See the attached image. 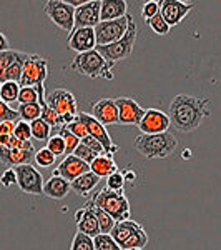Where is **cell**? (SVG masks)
<instances>
[{
    "label": "cell",
    "instance_id": "cell-1",
    "mask_svg": "<svg viewBox=\"0 0 221 250\" xmlns=\"http://www.w3.org/2000/svg\"><path fill=\"white\" fill-rule=\"evenodd\" d=\"M210 99H200L190 94H178L170 104L168 119L170 125L178 132H193L211 115L208 110Z\"/></svg>",
    "mask_w": 221,
    "mask_h": 250
},
{
    "label": "cell",
    "instance_id": "cell-2",
    "mask_svg": "<svg viewBox=\"0 0 221 250\" xmlns=\"http://www.w3.org/2000/svg\"><path fill=\"white\" fill-rule=\"evenodd\" d=\"M176 147H178V140L170 132L156 135L140 134L135 139V148L147 159H166L176 150Z\"/></svg>",
    "mask_w": 221,
    "mask_h": 250
},
{
    "label": "cell",
    "instance_id": "cell-3",
    "mask_svg": "<svg viewBox=\"0 0 221 250\" xmlns=\"http://www.w3.org/2000/svg\"><path fill=\"white\" fill-rule=\"evenodd\" d=\"M90 202L95 207L107 212L115 222H123L130 219V202H128L123 190L113 192V190H108L105 187L100 192H96Z\"/></svg>",
    "mask_w": 221,
    "mask_h": 250
},
{
    "label": "cell",
    "instance_id": "cell-4",
    "mask_svg": "<svg viewBox=\"0 0 221 250\" xmlns=\"http://www.w3.org/2000/svg\"><path fill=\"white\" fill-rule=\"evenodd\" d=\"M135 40H136V23L133 17L130 15V17H128L127 34L120 40H116L115 43H110V45H105V47H96V52L105 59L108 67L113 68L115 63H118L120 60H125L130 57L135 47Z\"/></svg>",
    "mask_w": 221,
    "mask_h": 250
},
{
    "label": "cell",
    "instance_id": "cell-5",
    "mask_svg": "<svg viewBox=\"0 0 221 250\" xmlns=\"http://www.w3.org/2000/svg\"><path fill=\"white\" fill-rule=\"evenodd\" d=\"M113 240L120 245L122 250L128 249H145L148 244V235L145 229L138 222L128 219L123 222H116L113 230L110 232Z\"/></svg>",
    "mask_w": 221,
    "mask_h": 250
},
{
    "label": "cell",
    "instance_id": "cell-6",
    "mask_svg": "<svg viewBox=\"0 0 221 250\" xmlns=\"http://www.w3.org/2000/svg\"><path fill=\"white\" fill-rule=\"evenodd\" d=\"M72 70L90 79H113V72L108 67L105 59L96 52V48L75 55V59L72 60Z\"/></svg>",
    "mask_w": 221,
    "mask_h": 250
},
{
    "label": "cell",
    "instance_id": "cell-7",
    "mask_svg": "<svg viewBox=\"0 0 221 250\" xmlns=\"http://www.w3.org/2000/svg\"><path fill=\"white\" fill-rule=\"evenodd\" d=\"M48 77V62L47 59L40 57L37 54H29L23 63L22 77H20V87H37L42 85Z\"/></svg>",
    "mask_w": 221,
    "mask_h": 250
},
{
    "label": "cell",
    "instance_id": "cell-8",
    "mask_svg": "<svg viewBox=\"0 0 221 250\" xmlns=\"http://www.w3.org/2000/svg\"><path fill=\"white\" fill-rule=\"evenodd\" d=\"M27 55L29 54H25V52L12 50V48L0 52V83L20 82Z\"/></svg>",
    "mask_w": 221,
    "mask_h": 250
},
{
    "label": "cell",
    "instance_id": "cell-9",
    "mask_svg": "<svg viewBox=\"0 0 221 250\" xmlns=\"http://www.w3.org/2000/svg\"><path fill=\"white\" fill-rule=\"evenodd\" d=\"M128 17H130V14H127L125 17H122V19L100 22L93 29L96 47L110 45V43H115L116 40L122 39L123 35L127 34V29H128Z\"/></svg>",
    "mask_w": 221,
    "mask_h": 250
},
{
    "label": "cell",
    "instance_id": "cell-10",
    "mask_svg": "<svg viewBox=\"0 0 221 250\" xmlns=\"http://www.w3.org/2000/svg\"><path fill=\"white\" fill-rule=\"evenodd\" d=\"M43 12L58 29L72 34V30H74L75 9L70 3L63 2V0H48L43 5Z\"/></svg>",
    "mask_w": 221,
    "mask_h": 250
},
{
    "label": "cell",
    "instance_id": "cell-11",
    "mask_svg": "<svg viewBox=\"0 0 221 250\" xmlns=\"http://www.w3.org/2000/svg\"><path fill=\"white\" fill-rule=\"evenodd\" d=\"M17 173V185L20 190L30 195H43V177L32 164L18 165L14 168Z\"/></svg>",
    "mask_w": 221,
    "mask_h": 250
},
{
    "label": "cell",
    "instance_id": "cell-12",
    "mask_svg": "<svg viewBox=\"0 0 221 250\" xmlns=\"http://www.w3.org/2000/svg\"><path fill=\"white\" fill-rule=\"evenodd\" d=\"M47 105L54 108L57 114L65 119V117H77V100L75 95L67 88H55L45 97Z\"/></svg>",
    "mask_w": 221,
    "mask_h": 250
},
{
    "label": "cell",
    "instance_id": "cell-13",
    "mask_svg": "<svg viewBox=\"0 0 221 250\" xmlns=\"http://www.w3.org/2000/svg\"><path fill=\"white\" fill-rule=\"evenodd\" d=\"M78 117H80V120L85 124L88 135L93 137L95 140H98V142L102 144V147L105 148V154L115 155L116 152H118V145L113 144V140H111V137L108 134L105 125H102L93 115L87 114V112H78Z\"/></svg>",
    "mask_w": 221,
    "mask_h": 250
},
{
    "label": "cell",
    "instance_id": "cell-14",
    "mask_svg": "<svg viewBox=\"0 0 221 250\" xmlns=\"http://www.w3.org/2000/svg\"><path fill=\"white\" fill-rule=\"evenodd\" d=\"M170 119L165 112L158 108H145L142 122L138 124V128L143 135H156L165 134L170 128Z\"/></svg>",
    "mask_w": 221,
    "mask_h": 250
},
{
    "label": "cell",
    "instance_id": "cell-15",
    "mask_svg": "<svg viewBox=\"0 0 221 250\" xmlns=\"http://www.w3.org/2000/svg\"><path fill=\"white\" fill-rule=\"evenodd\" d=\"M196 3L191 2H180V0H160V14L165 22L170 27L182 23L186 15L195 9Z\"/></svg>",
    "mask_w": 221,
    "mask_h": 250
},
{
    "label": "cell",
    "instance_id": "cell-16",
    "mask_svg": "<svg viewBox=\"0 0 221 250\" xmlns=\"http://www.w3.org/2000/svg\"><path fill=\"white\" fill-rule=\"evenodd\" d=\"M100 0H92L75 9L74 29H95L100 23Z\"/></svg>",
    "mask_w": 221,
    "mask_h": 250
},
{
    "label": "cell",
    "instance_id": "cell-17",
    "mask_svg": "<svg viewBox=\"0 0 221 250\" xmlns=\"http://www.w3.org/2000/svg\"><path fill=\"white\" fill-rule=\"evenodd\" d=\"M115 104L118 107V125H136L142 122V117L145 114V108L130 97H118L115 99Z\"/></svg>",
    "mask_w": 221,
    "mask_h": 250
},
{
    "label": "cell",
    "instance_id": "cell-18",
    "mask_svg": "<svg viewBox=\"0 0 221 250\" xmlns=\"http://www.w3.org/2000/svg\"><path fill=\"white\" fill-rule=\"evenodd\" d=\"M92 115L95 117L102 125H118V107L115 99H100L92 107Z\"/></svg>",
    "mask_w": 221,
    "mask_h": 250
},
{
    "label": "cell",
    "instance_id": "cell-19",
    "mask_svg": "<svg viewBox=\"0 0 221 250\" xmlns=\"http://www.w3.org/2000/svg\"><path fill=\"white\" fill-rule=\"evenodd\" d=\"M68 48L77 54H85L96 48L93 29H74L68 35Z\"/></svg>",
    "mask_w": 221,
    "mask_h": 250
},
{
    "label": "cell",
    "instance_id": "cell-20",
    "mask_svg": "<svg viewBox=\"0 0 221 250\" xmlns=\"http://www.w3.org/2000/svg\"><path fill=\"white\" fill-rule=\"evenodd\" d=\"M58 172L62 179L68 180V182H74L75 179L82 177L83 173L90 172V165L83 160H80L78 157L75 155H67L65 159L62 160V164L58 165Z\"/></svg>",
    "mask_w": 221,
    "mask_h": 250
},
{
    "label": "cell",
    "instance_id": "cell-21",
    "mask_svg": "<svg viewBox=\"0 0 221 250\" xmlns=\"http://www.w3.org/2000/svg\"><path fill=\"white\" fill-rule=\"evenodd\" d=\"M34 157H35V150H20V148L0 147V164L9 165L10 168L30 164L34 160Z\"/></svg>",
    "mask_w": 221,
    "mask_h": 250
},
{
    "label": "cell",
    "instance_id": "cell-22",
    "mask_svg": "<svg viewBox=\"0 0 221 250\" xmlns=\"http://www.w3.org/2000/svg\"><path fill=\"white\" fill-rule=\"evenodd\" d=\"M127 15V2L125 0H102L100 7V22L116 20Z\"/></svg>",
    "mask_w": 221,
    "mask_h": 250
},
{
    "label": "cell",
    "instance_id": "cell-23",
    "mask_svg": "<svg viewBox=\"0 0 221 250\" xmlns=\"http://www.w3.org/2000/svg\"><path fill=\"white\" fill-rule=\"evenodd\" d=\"M72 190L70 182L62 177H52L43 184V195L50 197L54 200H62L68 195V192Z\"/></svg>",
    "mask_w": 221,
    "mask_h": 250
},
{
    "label": "cell",
    "instance_id": "cell-24",
    "mask_svg": "<svg viewBox=\"0 0 221 250\" xmlns=\"http://www.w3.org/2000/svg\"><path fill=\"white\" fill-rule=\"evenodd\" d=\"M100 180L102 179H100L98 175H95L93 172H87V173H83L82 177L75 179L74 182H70V187H72V190L75 193H78V195L88 197L96 188V185L100 184Z\"/></svg>",
    "mask_w": 221,
    "mask_h": 250
},
{
    "label": "cell",
    "instance_id": "cell-25",
    "mask_svg": "<svg viewBox=\"0 0 221 250\" xmlns=\"http://www.w3.org/2000/svg\"><path fill=\"white\" fill-rule=\"evenodd\" d=\"M116 170H118V165H116L111 154L98 155L93 162L90 164V172H93L100 179H102V177H110L111 173H115Z\"/></svg>",
    "mask_w": 221,
    "mask_h": 250
},
{
    "label": "cell",
    "instance_id": "cell-26",
    "mask_svg": "<svg viewBox=\"0 0 221 250\" xmlns=\"http://www.w3.org/2000/svg\"><path fill=\"white\" fill-rule=\"evenodd\" d=\"M77 230L85 233L88 237H92V239H95L96 235H100L98 220H96L95 212H93V208H92L90 202H87V205H85V213H83V217L77 224Z\"/></svg>",
    "mask_w": 221,
    "mask_h": 250
},
{
    "label": "cell",
    "instance_id": "cell-27",
    "mask_svg": "<svg viewBox=\"0 0 221 250\" xmlns=\"http://www.w3.org/2000/svg\"><path fill=\"white\" fill-rule=\"evenodd\" d=\"M30 130L32 139L38 140V142H47L52 134V127L43 119H37L34 122H30Z\"/></svg>",
    "mask_w": 221,
    "mask_h": 250
},
{
    "label": "cell",
    "instance_id": "cell-28",
    "mask_svg": "<svg viewBox=\"0 0 221 250\" xmlns=\"http://www.w3.org/2000/svg\"><path fill=\"white\" fill-rule=\"evenodd\" d=\"M18 112V117L20 120H23V122L30 124L34 122V120H37L42 117V107L38 105V104H29V105H20L17 108Z\"/></svg>",
    "mask_w": 221,
    "mask_h": 250
},
{
    "label": "cell",
    "instance_id": "cell-29",
    "mask_svg": "<svg viewBox=\"0 0 221 250\" xmlns=\"http://www.w3.org/2000/svg\"><path fill=\"white\" fill-rule=\"evenodd\" d=\"M20 94V85L17 82H5L0 87V100L5 102L7 105L12 102H17Z\"/></svg>",
    "mask_w": 221,
    "mask_h": 250
},
{
    "label": "cell",
    "instance_id": "cell-30",
    "mask_svg": "<svg viewBox=\"0 0 221 250\" xmlns=\"http://www.w3.org/2000/svg\"><path fill=\"white\" fill-rule=\"evenodd\" d=\"M38 105L42 107V117H40V119L45 120V122L50 125L52 128H54V127H57V128L65 127V124H63V119L54 110V108H50V107L47 105V100H45V102H42V104H38Z\"/></svg>",
    "mask_w": 221,
    "mask_h": 250
},
{
    "label": "cell",
    "instance_id": "cell-31",
    "mask_svg": "<svg viewBox=\"0 0 221 250\" xmlns=\"http://www.w3.org/2000/svg\"><path fill=\"white\" fill-rule=\"evenodd\" d=\"M90 205H92V208H93V212H95L96 220H98L100 233H110L111 230H113V227H115L116 222H115L113 219H111V217L108 215L107 212H103L102 208L95 207V205L92 204V202H90Z\"/></svg>",
    "mask_w": 221,
    "mask_h": 250
},
{
    "label": "cell",
    "instance_id": "cell-32",
    "mask_svg": "<svg viewBox=\"0 0 221 250\" xmlns=\"http://www.w3.org/2000/svg\"><path fill=\"white\" fill-rule=\"evenodd\" d=\"M145 22H147V25L150 27V30L155 32L156 35H168L171 32V27L165 22V19L162 17V14H160V12L155 15V17L145 20Z\"/></svg>",
    "mask_w": 221,
    "mask_h": 250
},
{
    "label": "cell",
    "instance_id": "cell-33",
    "mask_svg": "<svg viewBox=\"0 0 221 250\" xmlns=\"http://www.w3.org/2000/svg\"><path fill=\"white\" fill-rule=\"evenodd\" d=\"M58 135L62 137L63 142H65V157L72 155L75 152V148L80 145V139H78V137H75L72 132H68L67 127L58 128Z\"/></svg>",
    "mask_w": 221,
    "mask_h": 250
},
{
    "label": "cell",
    "instance_id": "cell-34",
    "mask_svg": "<svg viewBox=\"0 0 221 250\" xmlns=\"http://www.w3.org/2000/svg\"><path fill=\"white\" fill-rule=\"evenodd\" d=\"M95 250H122L110 233H100L93 239Z\"/></svg>",
    "mask_w": 221,
    "mask_h": 250
},
{
    "label": "cell",
    "instance_id": "cell-35",
    "mask_svg": "<svg viewBox=\"0 0 221 250\" xmlns=\"http://www.w3.org/2000/svg\"><path fill=\"white\" fill-rule=\"evenodd\" d=\"M70 250H95L93 239L85 235V233H82V232H77L74 237V240H72Z\"/></svg>",
    "mask_w": 221,
    "mask_h": 250
},
{
    "label": "cell",
    "instance_id": "cell-36",
    "mask_svg": "<svg viewBox=\"0 0 221 250\" xmlns=\"http://www.w3.org/2000/svg\"><path fill=\"white\" fill-rule=\"evenodd\" d=\"M55 159H57V157L52 154V152L48 150L47 147H43V148H40V150H37V152H35V157H34L35 164H37L38 167H43V168L52 167V165L55 164Z\"/></svg>",
    "mask_w": 221,
    "mask_h": 250
},
{
    "label": "cell",
    "instance_id": "cell-37",
    "mask_svg": "<svg viewBox=\"0 0 221 250\" xmlns=\"http://www.w3.org/2000/svg\"><path fill=\"white\" fill-rule=\"evenodd\" d=\"M17 102L20 105H29V104H38V95L35 87H20V94Z\"/></svg>",
    "mask_w": 221,
    "mask_h": 250
},
{
    "label": "cell",
    "instance_id": "cell-38",
    "mask_svg": "<svg viewBox=\"0 0 221 250\" xmlns=\"http://www.w3.org/2000/svg\"><path fill=\"white\" fill-rule=\"evenodd\" d=\"M125 175H123V172L116 170L115 173H111L110 177H107V188L108 190H113V192H120L123 190V187H125Z\"/></svg>",
    "mask_w": 221,
    "mask_h": 250
},
{
    "label": "cell",
    "instance_id": "cell-39",
    "mask_svg": "<svg viewBox=\"0 0 221 250\" xmlns=\"http://www.w3.org/2000/svg\"><path fill=\"white\" fill-rule=\"evenodd\" d=\"M47 148L55 157L65 155V142H63V139L58 134L54 135V137H50V139L47 140Z\"/></svg>",
    "mask_w": 221,
    "mask_h": 250
},
{
    "label": "cell",
    "instance_id": "cell-40",
    "mask_svg": "<svg viewBox=\"0 0 221 250\" xmlns=\"http://www.w3.org/2000/svg\"><path fill=\"white\" fill-rule=\"evenodd\" d=\"M72 155H75V157H78L80 160H83V162H87L88 165H90L92 162H93V160L96 159V157H98V154H96V152H93L92 150V148H88L87 145H83L82 142H80V145L77 148H75V152Z\"/></svg>",
    "mask_w": 221,
    "mask_h": 250
},
{
    "label": "cell",
    "instance_id": "cell-41",
    "mask_svg": "<svg viewBox=\"0 0 221 250\" xmlns=\"http://www.w3.org/2000/svg\"><path fill=\"white\" fill-rule=\"evenodd\" d=\"M65 127L68 128V132H72V134H74L75 137H78L80 140L85 139V137H88V130H87L85 124H83L82 120H80L78 115L75 117L74 122H70L68 125H65Z\"/></svg>",
    "mask_w": 221,
    "mask_h": 250
},
{
    "label": "cell",
    "instance_id": "cell-42",
    "mask_svg": "<svg viewBox=\"0 0 221 250\" xmlns=\"http://www.w3.org/2000/svg\"><path fill=\"white\" fill-rule=\"evenodd\" d=\"M7 120H12V122H17V120H20L18 112L0 100V124L7 122Z\"/></svg>",
    "mask_w": 221,
    "mask_h": 250
},
{
    "label": "cell",
    "instance_id": "cell-43",
    "mask_svg": "<svg viewBox=\"0 0 221 250\" xmlns=\"http://www.w3.org/2000/svg\"><path fill=\"white\" fill-rule=\"evenodd\" d=\"M14 137H17L18 140H32V130H30V124L23 122V120H18L17 125H15Z\"/></svg>",
    "mask_w": 221,
    "mask_h": 250
},
{
    "label": "cell",
    "instance_id": "cell-44",
    "mask_svg": "<svg viewBox=\"0 0 221 250\" xmlns=\"http://www.w3.org/2000/svg\"><path fill=\"white\" fill-rule=\"evenodd\" d=\"M158 12H160V2H158V0H148V2H145L143 7H142V15H143L145 20L155 17Z\"/></svg>",
    "mask_w": 221,
    "mask_h": 250
},
{
    "label": "cell",
    "instance_id": "cell-45",
    "mask_svg": "<svg viewBox=\"0 0 221 250\" xmlns=\"http://www.w3.org/2000/svg\"><path fill=\"white\" fill-rule=\"evenodd\" d=\"M0 184H2L3 187H7V188L17 185V173H15L14 168H7V170L0 175Z\"/></svg>",
    "mask_w": 221,
    "mask_h": 250
},
{
    "label": "cell",
    "instance_id": "cell-46",
    "mask_svg": "<svg viewBox=\"0 0 221 250\" xmlns=\"http://www.w3.org/2000/svg\"><path fill=\"white\" fill-rule=\"evenodd\" d=\"M80 142H82L83 145H87L88 148H92V150H93V152H96V154H98V155L105 154V148H103V147H102V144H100L98 140H95L93 137L88 135V137H85V139L80 140Z\"/></svg>",
    "mask_w": 221,
    "mask_h": 250
},
{
    "label": "cell",
    "instance_id": "cell-47",
    "mask_svg": "<svg viewBox=\"0 0 221 250\" xmlns=\"http://www.w3.org/2000/svg\"><path fill=\"white\" fill-rule=\"evenodd\" d=\"M17 122H18V120H17ZM17 122L7 120V122L0 124V135H14V130H15V125H17Z\"/></svg>",
    "mask_w": 221,
    "mask_h": 250
},
{
    "label": "cell",
    "instance_id": "cell-48",
    "mask_svg": "<svg viewBox=\"0 0 221 250\" xmlns=\"http://www.w3.org/2000/svg\"><path fill=\"white\" fill-rule=\"evenodd\" d=\"M5 50H10V43H9V39L0 32V52H5Z\"/></svg>",
    "mask_w": 221,
    "mask_h": 250
},
{
    "label": "cell",
    "instance_id": "cell-49",
    "mask_svg": "<svg viewBox=\"0 0 221 250\" xmlns=\"http://www.w3.org/2000/svg\"><path fill=\"white\" fill-rule=\"evenodd\" d=\"M123 175H125V180H130V182H135L136 180V173L133 170H130V172L125 170L123 172Z\"/></svg>",
    "mask_w": 221,
    "mask_h": 250
},
{
    "label": "cell",
    "instance_id": "cell-50",
    "mask_svg": "<svg viewBox=\"0 0 221 250\" xmlns=\"http://www.w3.org/2000/svg\"><path fill=\"white\" fill-rule=\"evenodd\" d=\"M83 213H85V207H83V208H80V210H77V212H75V217H74V222H75V225H77L78 222H80V219H82V217H83Z\"/></svg>",
    "mask_w": 221,
    "mask_h": 250
},
{
    "label": "cell",
    "instance_id": "cell-51",
    "mask_svg": "<svg viewBox=\"0 0 221 250\" xmlns=\"http://www.w3.org/2000/svg\"><path fill=\"white\" fill-rule=\"evenodd\" d=\"M183 157H184V159H188V157H190V148H184V154H183Z\"/></svg>",
    "mask_w": 221,
    "mask_h": 250
},
{
    "label": "cell",
    "instance_id": "cell-52",
    "mask_svg": "<svg viewBox=\"0 0 221 250\" xmlns=\"http://www.w3.org/2000/svg\"><path fill=\"white\" fill-rule=\"evenodd\" d=\"M52 177H60V172H58V168H55L54 173H52Z\"/></svg>",
    "mask_w": 221,
    "mask_h": 250
},
{
    "label": "cell",
    "instance_id": "cell-53",
    "mask_svg": "<svg viewBox=\"0 0 221 250\" xmlns=\"http://www.w3.org/2000/svg\"><path fill=\"white\" fill-rule=\"evenodd\" d=\"M128 250H143V249H128Z\"/></svg>",
    "mask_w": 221,
    "mask_h": 250
},
{
    "label": "cell",
    "instance_id": "cell-54",
    "mask_svg": "<svg viewBox=\"0 0 221 250\" xmlns=\"http://www.w3.org/2000/svg\"><path fill=\"white\" fill-rule=\"evenodd\" d=\"M0 87H2V83H0Z\"/></svg>",
    "mask_w": 221,
    "mask_h": 250
}]
</instances>
